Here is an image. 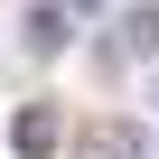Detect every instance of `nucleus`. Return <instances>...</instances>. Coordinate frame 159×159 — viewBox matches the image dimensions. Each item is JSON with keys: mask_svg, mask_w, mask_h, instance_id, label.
Wrapping results in <instances>:
<instances>
[{"mask_svg": "<svg viewBox=\"0 0 159 159\" xmlns=\"http://www.w3.org/2000/svg\"><path fill=\"white\" fill-rule=\"evenodd\" d=\"M122 56L159 66V0H140V10H122Z\"/></svg>", "mask_w": 159, "mask_h": 159, "instance_id": "20e7f679", "label": "nucleus"}, {"mask_svg": "<svg viewBox=\"0 0 159 159\" xmlns=\"http://www.w3.org/2000/svg\"><path fill=\"white\" fill-rule=\"evenodd\" d=\"M75 159H150V131L140 122H84L75 131Z\"/></svg>", "mask_w": 159, "mask_h": 159, "instance_id": "f257e3e1", "label": "nucleus"}, {"mask_svg": "<svg viewBox=\"0 0 159 159\" xmlns=\"http://www.w3.org/2000/svg\"><path fill=\"white\" fill-rule=\"evenodd\" d=\"M66 10H103V0H66Z\"/></svg>", "mask_w": 159, "mask_h": 159, "instance_id": "39448f33", "label": "nucleus"}, {"mask_svg": "<svg viewBox=\"0 0 159 159\" xmlns=\"http://www.w3.org/2000/svg\"><path fill=\"white\" fill-rule=\"evenodd\" d=\"M19 38H28V56H66V38H75V10H66V0H38V10L19 19Z\"/></svg>", "mask_w": 159, "mask_h": 159, "instance_id": "f03ea898", "label": "nucleus"}, {"mask_svg": "<svg viewBox=\"0 0 159 159\" xmlns=\"http://www.w3.org/2000/svg\"><path fill=\"white\" fill-rule=\"evenodd\" d=\"M56 140H66V122H56L47 103H19V122H10V150H19V159H47Z\"/></svg>", "mask_w": 159, "mask_h": 159, "instance_id": "7ed1b4c3", "label": "nucleus"}, {"mask_svg": "<svg viewBox=\"0 0 159 159\" xmlns=\"http://www.w3.org/2000/svg\"><path fill=\"white\" fill-rule=\"evenodd\" d=\"M150 103H159V75H150Z\"/></svg>", "mask_w": 159, "mask_h": 159, "instance_id": "423d86ee", "label": "nucleus"}]
</instances>
